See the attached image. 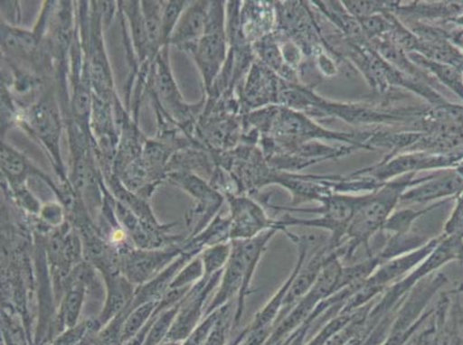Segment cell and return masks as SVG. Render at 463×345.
Instances as JSON below:
<instances>
[{"mask_svg": "<svg viewBox=\"0 0 463 345\" xmlns=\"http://www.w3.org/2000/svg\"><path fill=\"white\" fill-rule=\"evenodd\" d=\"M118 4H119L118 10L128 23L130 41H132L137 62H140L141 66L145 65L146 62H149L150 51L141 2H119Z\"/></svg>", "mask_w": 463, "mask_h": 345, "instance_id": "obj_15", "label": "cell"}, {"mask_svg": "<svg viewBox=\"0 0 463 345\" xmlns=\"http://www.w3.org/2000/svg\"><path fill=\"white\" fill-rule=\"evenodd\" d=\"M170 46H165L155 59L150 70V84L156 107H161L164 115L170 117L175 125L188 133L193 127L194 117L196 116L197 105L184 102L183 95L172 74L170 66Z\"/></svg>", "mask_w": 463, "mask_h": 345, "instance_id": "obj_5", "label": "cell"}, {"mask_svg": "<svg viewBox=\"0 0 463 345\" xmlns=\"http://www.w3.org/2000/svg\"><path fill=\"white\" fill-rule=\"evenodd\" d=\"M428 242L429 239L424 235L416 234L412 230L405 234L389 235L384 246L374 255L380 259L381 264H384L399 256L411 254Z\"/></svg>", "mask_w": 463, "mask_h": 345, "instance_id": "obj_17", "label": "cell"}, {"mask_svg": "<svg viewBox=\"0 0 463 345\" xmlns=\"http://www.w3.org/2000/svg\"><path fill=\"white\" fill-rule=\"evenodd\" d=\"M181 254L183 249L176 247L159 250L129 251L123 254L124 260L121 264L128 281L142 284L161 275Z\"/></svg>", "mask_w": 463, "mask_h": 345, "instance_id": "obj_10", "label": "cell"}, {"mask_svg": "<svg viewBox=\"0 0 463 345\" xmlns=\"http://www.w3.org/2000/svg\"><path fill=\"white\" fill-rule=\"evenodd\" d=\"M189 2H181V0H172V2H164L162 14V41L164 48L170 46L172 33H174L176 24H178L181 15L186 10Z\"/></svg>", "mask_w": 463, "mask_h": 345, "instance_id": "obj_23", "label": "cell"}, {"mask_svg": "<svg viewBox=\"0 0 463 345\" xmlns=\"http://www.w3.org/2000/svg\"><path fill=\"white\" fill-rule=\"evenodd\" d=\"M240 23L241 32L248 43L251 45L264 36L275 31L277 24L275 5L271 3L247 2L240 10Z\"/></svg>", "mask_w": 463, "mask_h": 345, "instance_id": "obj_13", "label": "cell"}, {"mask_svg": "<svg viewBox=\"0 0 463 345\" xmlns=\"http://www.w3.org/2000/svg\"><path fill=\"white\" fill-rule=\"evenodd\" d=\"M226 197L230 204L231 241L254 238L270 229L279 230L258 200L247 195Z\"/></svg>", "mask_w": 463, "mask_h": 345, "instance_id": "obj_8", "label": "cell"}, {"mask_svg": "<svg viewBox=\"0 0 463 345\" xmlns=\"http://www.w3.org/2000/svg\"><path fill=\"white\" fill-rule=\"evenodd\" d=\"M165 345H175V344H165Z\"/></svg>", "mask_w": 463, "mask_h": 345, "instance_id": "obj_33", "label": "cell"}, {"mask_svg": "<svg viewBox=\"0 0 463 345\" xmlns=\"http://www.w3.org/2000/svg\"><path fill=\"white\" fill-rule=\"evenodd\" d=\"M452 160L448 155L427 154V151H411L387 155L377 165L353 172L352 176H365L377 182L385 183L400 176L449 166Z\"/></svg>", "mask_w": 463, "mask_h": 345, "instance_id": "obj_7", "label": "cell"}, {"mask_svg": "<svg viewBox=\"0 0 463 345\" xmlns=\"http://www.w3.org/2000/svg\"><path fill=\"white\" fill-rule=\"evenodd\" d=\"M411 61L414 62L416 66L430 73L440 82H443L445 86H448L449 89H452L456 94L461 97L463 99V81L460 71L456 66L443 64V62H438L430 61V59L425 58L422 54L416 52L408 53Z\"/></svg>", "mask_w": 463, "mask_h": 345, "instance_id": "obj_18", "label": "cell"}, {"mask_svg": "<svg viewBox=\"0 0 463 345\" xmlns=\"http://www.w3.org/2000/svg\"><path fill=\"white\" fill-rule=\"evenodd\" d=\"M155 311L156 302L146 303V304L134 309V312L126 319L123 330H121V340L126 342L134 338L148 323V319L151 314L155 313Z\"/></svg>", "mask_w": 463, "mask_h": 345, "instance_id": "obj_25", "label": "cell"}, {"mask_svg": "<svg viewBox=\"0 0 463 345\" xmlns=\"http://www.w3.org/2000/svg\"><path fill=\"white\" fill-rule=\"evenodd\" d=\"M449 200L438 201V203H433L419 210L414 208L395 210V211L391 214L390 218L387 219L385 225L383 226L382 233H387L389 235L410 233L412 225H414V222L418 220L419 218L448 203Z\"/></svg>", "mask_w": 463, "mask_h": 345, "instance_id": "obj_19", "label": "cell"}, {"mask_svg": "<svg viewBox=\"0 0 463 345\" xmlns=\"http://www.w3.org/2000/svg\"><path fill=\"white\" fill-rule=\"evenodd\" d=\"M231 251L232 243L230 242L206 247L200 256L203 263L204 276L210 277L222 271L229 262Z\"/></svg>", "mask_w": 463, "mask_h": 345, "instance_id": "obj_21", "label": "cell"}, {"mask_svg": "<svg viewBox=\"0 0 463 345\" xmlns=\"http://www.w3.org/2000/svg\"><path fill=\"white\" fill-rule=\"evenodd\" d=\"M231 309L229 305L222 306L221 314L216 323L210 331L208 339L204 345H225L227 335H229L231 327Z\"/></svg>", "mask_w": 463, "mask_h": 345, "instance_id": "obj_27", "label": "cell"}, {"mask_svg": "<svg viewBox=\"0 0 463 345\" xmlns=\"http://www.w3.org/2000/svg\"><path fill=\"white\" fill-rule=\"evenodd\" d=\"M454 292L458 294H463V282H460V284H458V287L454 289Z\"/></svg>", "mask_w": 463, "mask_h": 345, "instance_id": "obj_32", "label": "cell"}, {"mask_svg": "<svg viewBox=\"0 0 463 345\" xmlns=\"http://www.w3.org/2000/svg\"><path fill=\"white\" fill-rule=\"evenodd\" d=\"M269 238L260 235L245 241H231L232 251L229 262L222 271L221 287L206 313L216 312L231 298L238 294L237 311L234 314L235 326L239 325L245 310L246 297L250 294V284L260 258L267 249Z\"/></svg>", "mask_w": 463, "mask_h": 345, "instance_id": "obj_2", "label": "cell"}, {"mask_svg": "<svg viewBox=\"0 0 463 345\" xmlns=\"http://www.w3.org/2000/svg\"><path fill=\"white\" fill-rule=\"evenodd\" d=\"M203 275V263H202L201 256H196L188 266L181 269L179 275L172 281L170 289L189 288V284L194 281L200 280Z\"/></svg>", "mask_w": 463, "mask_h": 345, "instance_id": "obj_26", "label": "cell"}, {"mask_svg": "<svg viewBox=\"0 0 463 345\" xmlns=\"http://www.w3.org/2000/svg\"><path fill=\"white\" fill-rule=\"evenodd\" d=\"M8 188L11 189L12 196L21 208L26 210L29 213L40 214L42 210L41 201L33 195L31 189L27 187V183Z\"/></svg>", "mask_w": 463, "mask_h": 345, "instance_id": "obj_28", "label": "cell"}, {"mask_svg": "<svg viewBox=\"0 0 463 345\" xmlns=\"http://www.w3.org/2000/svg\"><path fill=\"white\" fill-rule=\"evenodd\" d=\"M67 301H69V304H67L66 319L70 325L73 326L75 319H78L80 306H81L82 288L78 287L74 289L73 292L70 294L69 300Z\"/></svg>", "mask_w": 463, "mask_h": 345, "instance_id": "obj_31", "label": "cell"}, {"mask_svg": "<svg viewBox=\"0 0 463 345\" xmlns=\"http://www.w3.org/2000/svg\"><path fill=\"white\" fill-rule=\"evenodd\" d=\"M219 314H221V309L216 311V312L210 314L208 320L202 323L197 330L194 331L192 334L189 335V339L184 345H204L210 331H213L214 323H216L217 319L219 318Z\"/></svg>", "mask_w": 463, "mask_h": 345, "instance_id": "obj_29", "label": "cell"}, {"mask_svg": "<svg viewBox=\"0 0 463 345\" xmlns=\"http://www.w3.org/2000/svg\"><path fill=\"white\" fill-rule=\"evenodd\" d=\"M210 2H189L170 40L184 51H191L205 33Z\"/></svg>", "mask_w": 463, "mask_h": 345, "instance_id": "obj_12", "label": "cell"}, {"mask_svg": "<svg viewBox=\"0 0 463 345\" xmlns=\"http://www.w3.org/2000/svg\"><path fill=\"white\" fill-rule=\"evenodd\" d=\"M64 205L54 201V203H48L42 206L40 217L48 225L61 226L62 224V219H64Z\"/></svg>", "mask_w": 463, "mask_h": 345, "instance_id": "obj_30", "label": "cell"}, {"mask_svg": "<svg viewBox=\"0 0 463 345\" xmlns=\"http://www.w3.org/2000/svg\"><path fill=\"white\" fill-rule=\"evenodd\" d=\"M175 186L183 189L196 201L188 213V226L194 235L203 231L212 224L213 218L224 203V195L213 184L206 182L197 174L189 172H171L166 178Z\"/></svg>", "mask_w": 463, "mask_h": 345, "instance_id": "obj_6", "label": "cell"}, {"mask_svg": "<svg viewBox=\"0 0 463 345\" xmlns=\"http://www.w3.org/2000/svg\"><path fill=\"white\" fill-rule=\"evenodd\" d=\"M345 10L356 19L368 18L376 14L392 12L399 6L400 2H341Z\"/></svg>", "mask_w": 463, "mask_h": 345, "instance_id": "obj_24", "label": "cell"}, {"mask_svg": "<svg viewBox=\"0 0 463 345\" xmlns=\"http://www.w3.org/2000/svg\"><path fill=\"white\" fill-rule=\"evenodd\" d=\"M181 304L183 302L178 305L172 306L170 310L163 311L159 318H154L153 326H151L143 345H158L163 339L167 338L168 332L175 322L176 314L179 313Z\"/></svg>", "mask_w": 463, "mask_h": 345, "instance_id": "obj_22", "label": "cell"}, {"mask_svg": "<svg viewBox=\"0 0 463 345\" xmlns=\"http://www.w3.org/2000/svg\"><path fill=\"white\" fill-rule=\"evenodd\" d=\"M143 19L146 37H148L150 58L149 62L154 64L155 59L164 48L162 41V14L164 2H155V0H143L141 2Z\"/></svg>", "mask_w": 463, "mask_h": 345, "instance_id": "obj_16", "label": "cell"}, {"mask_svg": "<svg viewBox=\"0 0 463 345\" xmlns=\"http://www.w3.org/2000/svg\"><path fill=\"white\" fill-rule=\"evenodd\" d=\"M281 84L283 79L256 59L248 70L240 92L242 113L279 105Z\"/></svg>", "mask_w": 463, "mask_h": 345, "instance_id": "obj_9", "label": "cell"}, {"mask_svg": "<svg viewBox=\"0 0 463 345\" xmlns=\"http://www.w3.org/2000/svg\"><path fill=\"white\" fill-rule=\"evenodd\" d=\"M0 159H2V179L8 187L27 183L33 176H45L44 172L35 167L26 155L15 147L8 145L6 142H3Z\"/></svg>", "mask_w": 463, "mask_h": 345, "instance_id": "obj_14", "label": "cell"}, {"mask_svg": "<svg viewBox=\"0 0 463 345\" xmlns=\"http://www.w3.org/2000/svg\"><path fill=\"white\" fill-rule=\"evenodd\" d=\"M463 189V174L458 171H438L402 193L400 204H425L448 199Z\"/></svg>", "mask_w": 463, "mask_h": 345, "instance_id": "obj_11", "label": "cell"}, {"mask_svg": "<svg viewBox=\"0 0 463 345\" xmlns=\"http://www.w3.org/2000/svg\"><path fill=\"white\" fill-rule=\"evenodd\" d=\"M109 280L112 281V284L111 289H109L107 310L104 311L102 315L103 322H107L112 315L120 312L130 294H132V285L128 284V280L119 276H112Z\"/></svg>", "mask_w": 463, "mask_h": 345, "instance_id": "obj_20", "label": "cell"}, {"mask_svg": "<svg viewBox=\"0 0 463 345\" xmlns=\"http://www.w3.org/2000/svg\"><path fill=\"white\" fill-rule=\"evenodd\" d=\"M425 178L427 176L416 178V174L400 176L385 182L377 191L367 193L364 204L349 222L343 241L336 247L335 252L341 262L352 259L361 247L367 251V256H373L370 239L380 231L382 233L383 226L400 204L402 193L423 182Z\"/></svg>", "mask_w": 463, "mask_h": 345, "instance_id": "obj_1", "label": "cell"}, {"mask_svg": "<svg viewBox=\"0 0 463 345\" xmlns=\"http://www.w3.org/2000/svg\"><path fill=\"white\" fill-rule=\"evenodd\" d=\"M226 3L210 2L205 33L192 48L194 61L199 69L203 79L206 92L212 91L217 81L227 57H229V39H227V11Z\"/></svg>", "mask_w": 463, "mask_h": 345, "instance_id": "obj_3", "label": "cell"}, {"mask_svg": "<svg viewBox=\"0 0 463 345\" xmlns=\"http://www.w3.org/2000/svg\"><path fill=\"white\" fill-rule=\"evenodd\" d=\"M15 117L49 151L54 168L62 182H66L65 166L61 154V117L53 90L46 91L36 103L29 105Z\"/></svg>", "mask_w": 463, "mask_h": 345, "instance_id": "obj_4", "label": "cell"}]
</instances>
